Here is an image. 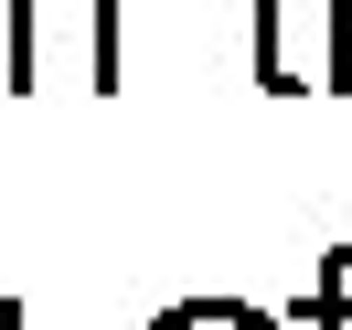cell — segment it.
I'll use <instances>...</instances> for the list:
<instances>
[{
  "instance_id": "1",
  "label": "cell",
  "mask_w": 352,
  "mask_h": 330,
  "mask_svg": "<svg viewBox=\"0 0 352 330\" xmlns=\"http://www.w3.org/2000/svg\"><path fill=\"white\" fill-rule=\"evenodd\" d=\"M118 75V0H22V96L32 86H107Z\"/></svg>"
},
{
  "instance_id": "2",
  "label": "cell",
  "mask_w": 352,
  "mask_h": 330,
  "mask_svg": "<svg viewBox=\"0 0 352 330\" xmlns=\"http://www.w3.org/2000/svg\"><path fill=\"white\" fill-rule=\"evenodd\" d=\"M309 22H331V0H256V75L267 86H309L320 54H309Z\"/></svg>"
},
{
  "instance_id": "3",
  "label": "cell",
  "mask_w": 352,
  "mask_h": 330,
  "mask_svg": "<svg viewBox=\"0 0 352 330\" xmlns=\"http://www.w3.org/2000/svg\"><path fill=\"white\" fill-rule=\"evenodd\" d=\"M150 330H278V320L245 309V298H182V309H160Z\"/></svg>"
},
{
  "instance_id": "4",
  "label": "cell",
  "mask_w": 352,
  "mask_h": 330,
  "mask_svg": "<svg viewBox=\"0 0 352 330\" xmlns=\"http://www.w3.org/2000/svg\"><path fill=\"white\" fill-rule=\"evenodd\" d=\"M0 86L22 96V0H0Z\"/></svg>"
},
{
  "instance_id": "5",
  "label": "cell",
  "mask_w": 352,
  "mask_h": 330,
  "mask_svg": "<svg viewBox=\"0 0 352 330\" xmlns=\"http://www.w3.org/2000/svg\"><path fill=\"white\" fill-rule=\"evenodd\" d=\"M331 75L352 86V0H331Z\"/></svg>"
},
{
  "instance_id": "6",
  "label": "cell",
  "mask_w": 352,
  "mask_h": 330,
  "mask_svg": "<svg viewBox=\"0 0 352 330\" xmlns=\"http://www.w3.org/2000/svg\"><path fill=\"white\" fill-rule=\"evenodd\" d=\"M0 330H22V320H11V309H0Z\"/></svg>"
}]
</instances>
